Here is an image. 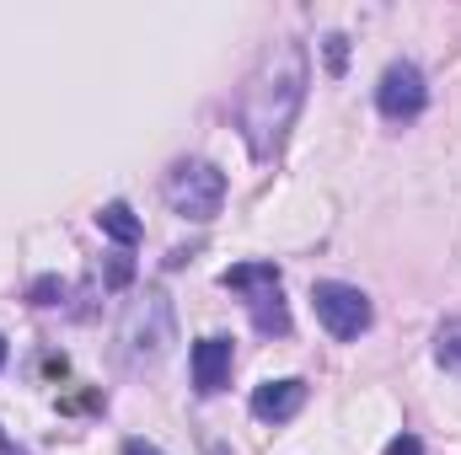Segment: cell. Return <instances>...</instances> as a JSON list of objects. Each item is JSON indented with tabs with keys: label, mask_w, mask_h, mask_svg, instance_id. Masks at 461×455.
<instances>
[{
	"label": "cell",
	"mask_w": 461,
	"mask_h": 455,
	"mask_svg": "<svg viewBox=\"0 0 461 455\" xmlns=\"http://www.w3.org/2000/svg\"><path fill=\"white\" fill-rule=\"evenodd\" d=\"M221 284L247 295V311H252V327L263 338H285L290 333V306H285V290H279V268L274 263H236L221 273Z\"/></svg>",
	"instance_id": "3"
},
{
	"label": "cell",
	"mask_w": 461,
	"mask_h": 455,
	"mask_svg": "<svg viewBox=\"0 0 461 455\" xmlns=\"http://www.w3.org/2000/svg\"><path fill=\"white\" fill-rule=\"evenodd\" d=\"M123 455H167V451H156L150 440H123Z\"/></svg>",
	"instance_id": "15"
},
{
	"label": "cell",
	"mask_w": 461,
	"mask_h": 455,
	"mask_svg": "<svg viewBox=\"0 0 461 455\" xmlns=\"http://www.w3.org/2000/svg\"><path fill=\"white\" fill-rule=\"evenodd\" d=\"M0 370H5V338H0Z\"/></svg>",
	"instance_id": "17"
},
{
	"label": "cell",
	"mask_w": 461,
	"mask_h": 455,
	"mask_svg": "<svg viewBox=\"0 0 461 455\" xmlns=\"http://www.w3.org/2000/svg\"><path fill=\"white\" fill-rule=\"evenodd\" d=\"M0 455H27V451H16V445H11V440L0 434Z\"/></svg>",
	"instance_id": "16"
},
{
	"label": "cell",
	"mask_w": 461,
	"mask_h": 455,
	"mask_svg": "<svg viewBox=\"0 0 461 455\" xmlns=\"http://www.w3.org/2000/svg\"><path fill=\"white\" fill-rule=\"evenodd\" d=\"M230 359H236L230 338H199L194 343V391H199V397H215V391L226 386Z\"/></svg>",
	"instance_id": "8"
},
{
	"label": "cell",
	"mask_w": 461,
	"mask_h": 455,
	"mask_svg": "<svg viewBox=\"0 0 461 455\" xmlns=\"http://www.w3.org/2000/svg\"><path fill=\"white\" fill-rule=\"evenodd\" d=\"M435 359H440V370L461 375V317H451V322L435 327Z\"/></svg>",
	"instance_id": "10"
},
{
	"label": "cell",
	"mask_w": 461,
	"mask_h": 455,
	"mask_svg": "<svg viewBox=\"0 0 461 455\" xmlns=\"http://www.w3.org/2000/svg\"><path fill=\"white\" fill-rule=\"evenodd\" d=\"M375 108L386 123H413V118L429 108V86H424V70L413 59H392L381 70V86H375Z\"/></svg>",
	"instance_id": "6"
},
{
	"label": "cell",
	"mask_w": 461,
	"mask_h": 455,
	"mask_svg": "<svg viewBox=\"0 0 461 455\" xmlns=\"http://www.w3.org/2000/svg\"><path fill=\"white\" fill-rule=\"evenodd\" d=\"M210 455H226V445H210Z\"/></svg>",
	"instance_id": "18"
},
{
	"label": "cell",
	"mask_w": 461,
	"mask_h": 455,
	"mask_svg": "<svg viewBox=\"0 0 461 455\" xmlns=\"http://www.w3.org/2000/svg\"><path fill=\"white\" fill-rule=\"evenodd\" d=\"M161 193H167V204H172L183 220H199V226H204V220H215L221 204H226V172L210 166V161H177V166L167 172Z\"/></svg>",
	"instance_id": "4"
},
{
	"label": "cell",
	"mask_w": 461,
	"mask_h": 455,
	"mask_svg": "<svg viewBox=\"0 0 461 455\" xmlns=\"http://www.w3.org/2000/svg\"><path fill=\"white\" fill-rule=\"evenodd\" d=\"M97 226H103V236H113L123 252H129V246L145 236V226L134 220V210H129L123 199H113V204H103V210H97Z\"/></svg>",
	"instance_id": "9"
},
{
	"label": "cell",
	"mask_w": 461,
	"mask_h": 455,
	"mask_svg": "<svg viewBox=\"0 0 461 455\" xmlns=\"http://www.w3.org/2000/svg\"><path fill=\"white\" fill-rule=\"evenodd\" d=\"M322 49H328V70H333V76H344V65H348V38H344V32H333Z\"/></svg>",
	"instance_id": "12"
},
{
	"label": "cell",
	"mask_w": 461,
	"mask_h": 455,
	"mask_svg": "<svg viewBox=\"0 0 461 455\" xmlns=\"http://www.w3.org/2000/svg\"><path fill=\"white\" fill-rule=\"evenodd\" d=\"M312 306H317V322H322L339 343H354L359 333H370V322H375L370 295L354 290V284H339V279L312 284Z\"/></svg>",
	"instance_id": "5"
},
{
	"label": "cell",
	"mask_w": 461,
	"mask_h": 455,
	"mask_svg": "<svg viewBox=\"0 0 461 455\" xmlns=\"http://www.w3.org/2000/svg\"><path fill=\"white\" fill-rule=\"evenodd\" d=\"M118 338H123V353H129L134 364H156V359L177 343V311H172V300H167L161 290L134 295L129 311H123Z\"/></svg>",
	"instance_id": "2"
},
{
	"label": "cell",
	"mask_w": 461,
	"mask_h": 455,
	"mask_svg": "<svg viewBox=\"0 0 461 455\" xmlns=\"http://www.w3.org/2000/svg\"><path fill=\"white\" fill-rule=\"evenodd\" d=\"M306 86H312L306 43H295V38L268 43L258 70L241 86V103H236V123H241V139H247L252 161H274L279 156L290 123L301 113V103H306Z\"/></svg>",
	"instance_id": "1"
},
{
	"label": "cell",
	"mask_w": 461,
	"mask_h": 455,
	"mask_svg": "<svg viewBox=\"0 0 461 455\" xmlns=\"http://www.w3.org/2000/svg\"><path fill=\"white\" fill-rule=\"evenodd\" d=\"M306 407V380H263L252 391V418L258 424H290Z\"/></svg>",
	"instance_id": "7"
},
{
	"label": "cell",
	"mask_w": 461,
	"mask_h": 455,
	"mask_svg": "<svg viewBox=\"0 0 461 455\" xmlns=\"http://www.w3.org/2000/svg\"><path fill=\"white\" fill-rule=\"evenodd\" d=\"M27 295H32V306H65L70 284H65V279H54V273H43V279H38V284H32Z\"/></svg>",
	"instance_id": "11"
},
{
	"label": "cell",
	"mask_w": 461,
	"mask_h": 455,
	"mask_svg": "<svg viewBox=\"0 0 461 455\" xmlns=\"http://www.w3.org/2000/svg\"><path fill=\"white\" fill-rule=\"evenodd\" d=\"M103 279H108V284H113V290H123V284H129V279H134V263H129V257H123V252H118L113 263H108V273H103Z\"/></svg>",
	"instance_id": "13"
},
{
	"label": "cell",
	"mask_w": 461,
	"mask_h": 455,
	"mask_svg": "<svg viewBox=\"0 0 461 455\" xmlns=\"http://www.w3.org/2000/svg\"><path fill=\"white\" fill-rule=\"evenodd\" d=\"M386 455H424V445H419L413 434H397V440L386 445Z\"/></svg>",
	"instance_id": "14"
}]
</instances>
